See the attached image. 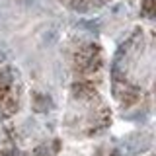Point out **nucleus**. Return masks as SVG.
Returning <instances> with one entry per match:
<instances>
[{
    "instance_id": "0eeeda50",
    "label": "nucleus",
    "mask_w": 156,
    "mask_h": 156,
    "mask_svg": "<svg viewBox=\"0 0 156 156\" xmlns=\"http://www.w3.org/2000/svg\"><path fill=\"white\" fill-rule=\"evenodd\" d=\"M33 156H49V148L47 144H39L35 150H33Z\"/></svg>"
},
{
    "instance_id": "423d86ee",
    "label": "nucleus",
    "mask_w": 156,
    "mask_h": 156,
    "mask_svg": "<svg viewBox=\"0 0 156 156\" xmlns=\"http://www.w3.org/2000/svg\"><path fill=\"white\" fill-rule=\"evenodd\" d=\"M140 12L144 14V16H154L156 12V0H143V4H140Z\"/></svg>"
},
{
    "instance_id": "20e7f679",
    "label": "nucleus",
    "mask_w": 156,
    "mask_h": 156,
    "mask_svg": "<svg viewBox=\"0 0 156 156\" xmlns=\"http://www.w3.org/2000/svg\"><path fill=\"white\" fill-rule=\"evenodd\" d=\"M31 107L37 113H45L49 107H51V98L41 94V92H33L31 94Z\"/></svg>"
},
{
    "instance_id": "f03ea898",
    "label": "nucleus",
    "mask_w": 156,
    "mask_h": 156,
    "mask_svg": "<svg viewBox=\"0 0 156 156\" xmlns=\"http://www.w3.org/2000/svg\"><path fill=\"white\" fill-rule=\"evenodd\" d=\"M115 96L123 107H131L140 100V90L125 80H117L115 82Z\"/></svg>"
},
{
    "instance_id": "6e6552de",
    "label": "nucleus",
    "mask_w": 156,
    "mask_h": 156,
    "mask_svg": "<svg viewBox=\"0 0 156 156\" xmlns=\"http://www.w3.org/2000/svg\"><path fill=\"white\" fill-rule=\"evenodd\" d=\"M100 2H109V0H100Z\"/></svg>"
},
{
    "instance_id": "7ed1b4c3",
    "label": "nucleus",
    "mask_w": 156,
    "mask_h": 156,
    "mask_svg": "<svg viewBox=\"0 0 156 156\" xmlns=\"http://www.w3.org/2000/svg\"><path fill=\"white\" fill-rule=\"evenodd\" d=\"M70 92L76 100H94L98 96L96 86L92 84L90 80H76L74 84L70 86Z\"/></svg>"
},
{
    "instance_id": "f257e3e1",
    "label": "nucleus",
    "mask_w": 156,
    "mask_h": 156,
    "mask_svg": "<svg viewBox=\"0 0 156 156\" xmlns=\"http://www.w3.org/2000/svg\"><path fill=\"white\" fill-rule=\"evenodd\" d=\"M74 62H76V70L84 76H90L94 72H98L101 68L100 45L98 43H86V45H82L74 57Z\"/></svg>"
},
{
    "instance_id": "39448f33",
    "label": "nucleus",
    "mask_w": 156,
    "mask_h": 156,
    "mask_svg": "<svg viewBox=\"0 0 156 156\" xmlns=\"http://www.w3.org/2000/svg\"><path fill=\"white\" fill-rule=\"evenodd\" d=\"M0 107H2V111H4L6 115H14V113L18 111V107H20V100H18V96L10 92L8 96H4L2 100H0Z\"/></svg>"
}]
</instances>
